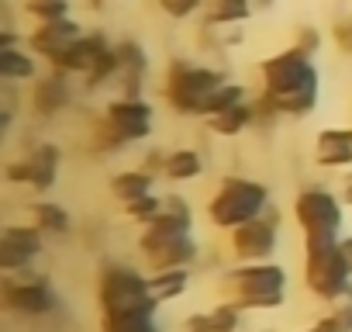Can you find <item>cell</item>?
I'll list each match as a JSON object with an SVG mask.
<instances>
[{
	"mask_svg": "<svg viewBox=\"0 0 352 332\" xmlns=\"http://www.w3.org/2000/svg\"><path fill=\"white\" fill-rule=\"evenodd\" d=\"M259 125H273L280 118H307L314 114L321 97V73L314 66V56L300 52L297 45L266 56L259 63Z\"/></svg>",
	"mask_w": 352,
	"mask_h": 332,
	"instance_id": "cell-1",
	"label": "cell"
},
{
	"mask_svg": "<svg viewBox=\"0 0 352 332\" xmlns=\"http://www.w3.org/2000/svg\"><path fill=\"white\" fill-rule=\"evenodd\" d=\"M97 308L100 318H155L159 301L148 284V270L121 260H107L97 270Z\"/></svg>",
	"mask_w": 352,
	"mask_h": 332,
	"instance_id": "cell-2",
	"label": "cell"
},
{
	"mask_svg": "<svg viewBox=\"0 0 352 332\" xmlns=\"http://www.w3.org/2000/svg\"><path fill=\"white\" fill-rule=\"evenodd\" d=\"M287 267L276 260L263 263H239L225 273L221 287L242 311H276L287 304Z\"/></svg>",
	"mask_w": 352,
	"mask_h": 332,
	"instance_id": "cell-3",
	"label": "cell"
},
{
	"mask_svg": "<svg viewBox=\"0 0 352 332\" xmlns=\"http://www.w3.org/2000/svg\"><path fill=\"white\" fill-rule=\"evenodd\" d=\"M228 76L214 66L194 63V59H169L166 66V80H162V101L184 118H201L208 111V101L214 97V90L225 83Z\"/></svg>",
	"mask_w": 352,
	"mask_h": 332,
	"instance_id": "cell-4",
	"label": "cell"
},
{
	"mask_svg": "<svg viewBox=\"0 0 352 332\" xmlns=\"http://www.w3.org/2000/svg\"><path fill=\"white\" fill-rule=\"evenodd\" d=\"M273 205V194L263 180L252 177H225L211 201H208V222L218 232H235L239 225L266 215V208Z\"/></svg>",
	"mask_w": 352,
	"mask_h": 332,
	"instance_id": "cell-5",
	"label": "cell"
},
{
	"mask_svg": "<svg viewBox=\"0 0 352 332\" xmlns=\"http://www.w3.org/2000/svg\"><path fill=\"white\" fill-rule=\"evenodd\" d=\"M290 215L304 236V246L311 242H335L342 239V225H345V201L338 191L324 187V184H304L294 194Z\"/></svg>",
	"mask_w": 352,
	"mask_h": 332,
	"instance_id": "cell-6",
	"label": "cell"
},
{
	"mask_svg": "<svg viewBox=\"0 0 352 332\" xmlns=\"http://www.w3.org/2000/svg\"><path fill=\"white\" fill-rule=\"evenodd\" d=\"M304 287L318 301H342L352 287V270L342 253V239L335 242H311L304 246Z\"/></svg>",
	"mask_w": 352,
	"mask_h": 332,
	"instance_id": "cell-7",
	"label": "cell"
},
{
	"mask_svg": "<svg viewBox=\"0 0 352 332\" xmlns=\"http://www.w3.org/2000/svg\"><path fill=\"white\" fill-rule=\"evenodd\" d=\"M4 308L11 315L21 318H45L52 311H59V291L49 284V277L35 273V270H21V273H8L4 287H0Z\"/></svg>",
	"mask_w": 352,
	"mask_h": 332,
	"instance_id": "cell-8",
	"label": "cell"
},
{
	"mask_svg": "<svg viewBox=\"0 0 352 332\" xmlns=\"http://www.w3.org/2000/svg\"><path fill=\"white\" fill-rule=\"evenodd\" d=\"M280 229H283V215L280 208H266V215L239 225L232 236V256L235 263H263V260H273L276 249H280Z\"/></svg>",
	"mask_w": 352,
	"mask_h": 332,
	"instance_id": "cell-9",
	"label": "cell"
},
{
	"mask_svg": "<svg viewBox=\"0 0 352 332\" xmlns=\"http://www.w3.org/2000/svg\"><path fill=\"white\" fill-rule=\"evenodd\" d=\"M45 253V232L35 222H8L0 232V270L21 273L32 270L35 260Z\"/></svg>",
	"mask_w": 352,
	"mask_h": 332,
	"instance_id": "cell-10",
	"label": "cell"
},
{
	"mask_svg": "<svg viewBox=\"0 0 352 332\" xmlns=\"http://www.w3.org/2000/svg\"><path fill=\"white\" fill-rule=\"evenodd\" d=\"M100 118L111 125V132L124 145L145 142L152 135V125H155V111H152V104L145 97H111L104 104Z\"/></svg>",
	"mask_w": 352,
	"mask_h": 332,
	"instance_id": "cell-11",
	"label": "cell"
},
{
	"mask_svg": "<svg viewBox=\"0 0 352 332\" xmlns=\"http://www.w3.org/2000/svg\"><path fill=\"white\" fill-rule=\"evenodd\" d=\"M73 104V76L59 73V70H45L32 80L28 87V107L38 121H52L56 114H63Z\"/></svg>",
	"mask_w": 352,
	"mask_h": 332,
	"instance_id": "cell-12",
	"label": "cell"
},
{
	"mask_svg": "<svg viewBox=\"0 0 352 332\" xmlns=\"http://www.w3.org/2000/svg\"><path fill=\"white\" fill-rule=\"evenodd\" d=\"M83 35H87V32H83V25H80L76 18H59V21H42V25H35V28L25 35V45H28L38 59L56 63V59H59L63 52H69Z\"/></svg>",
	"mask_w": 352,
	"mask_h": 332,
	"instance_id": "cell-13",
	"label": "cell"
},
{
	"mask_svg": "<svg viewBox=\"0 0 352 332\" xmlns=\"http://www.w3.org/2000/svg\"><path fill=\"white\" fill-rule=\"evenodd\" d=\"M138 253L145 260V270L159 273V270H176V267H194L201 260V242H197V236L162 239V242H138Z\"/></svg>",
	"mask_w": 352,
	"mask_h": 332,
	"instance_id": "cell-14",
	"label": "cell"
},
{
	"mask_svg": "<svg viewBox=\"0 0 352 332\" xmlns=\"http://www.w3.org/2000/svg\"><path fill=\"white\" fill-rule=\"evenodd\" d=\"M114 42L104 35V32H87L69 52H63L56 63H49L52 70H59V73H66V76H80V80H87L90 73H94V66L100 63V56L111 49Z\"/></svg>",
	"mask_w": 352,
	"mask_h": 332,
	"instance_id": "cell-15",
	"label": "cell"
},
{
	"mask_svg": "<svg viewBox=\"0 0 352 332\" xmlns=\"http://www.w3.org/2000/svg\"><path fill=\"white\" fill-rule=\"evenodd\" d=\"M25 166H28V184L35 194H49L59 184V170H63V149L56 142H35L25 152Z\"/></svg>",
	"mask_w": 352,
	"mask_h": 332,
	"instance_id": "cell-16",
	"label": "cell"
},
{
	"mask_svg": "<svg viewBox=\"0 0 352 332\" xmlns=\"http://www.w3.org/2000/svg\"><path fill=\"white\" fill-rule=\"evenodd\" d=\"M118 56H121V76H118V97H142L145 90V76H148V52L135 42V39H121L114 42Z\"/></svg>",
	"mask_w": 352,
	"mask_h": 332,
	"instance_id": "cell-17",
	"label": "cell"
},
{
	"mask_svg": "<svg viewBox=\"0 0 352 332\" xmlns=\"http://www.w3.org/2000/svg\"><path fill=\"white\" fill-rule=\"evenodd\" d=\"M314 163L324 170L352 166V128H321L314 135Z\"/></svg>",
	"mask_w": 352,
	"mask_h": 332,
	"instance_id": "cell-18",
	"label": "cell"
},
{
	"mask_svg": "<svg viewBox=\"0 0 352 332\" xmlns=\"http://www.w3.org/2000/svg\"><path fill=\"white\" fill-rule=\"evenodd\" d=\"M204 125H208V132H214V135H221V138H235V135H242V132L256 128V125H259L256 97H249V101H242V104H235V107H228V111H221V114L208 118Z\"/></svg>",
	"mask_w": 352,
	"mask_h": 332,
	"instance_id": "cell-19",
	"label": "cell"
},
{
	"mask_svg": "<svg viewBox=\"0 0 352 332\" xmlns=\"http://www.w3.org/2000/svg\"><path fill=\"white\" fill-rule=\"evenodd\" d=\"M204 156L197 152V149H190V145H184V149H169L166 152V170H162V177L169 180V184H194V180H201L204 177Z\"/></svg>",
	"mask_w": 352,
	"mask_h": 332,
	"instance_id": "cell-20",
	"label": "cell"
},
{
	"mask_svg": "<svg viewBox=\"0 0 352 332\" xmlns=\"http://www.w3.org/2000/svg\"><path fill=\"white\" fill-rule=\"evenodd\" d=\"M107 187H111V198L118 205H128V201H138L142 194H152L155 191V174H148L145 166H135V170H118Z\"/></svg>",
	"mask_w": 352,
	"mask_h": 332,
	"instance_id": "cell-21",
	"label": "cell"
},
{
	"mask_svg": "<svg viewBox=\"0 0 352 332\" xmlns=\"http://www.w3.org/2000/svg\"><path fill=\"white\" fill-rule=\"evenodd\" d=\"M38 76V56L25 45L0 49V80L4 83H32Z\"/></svg>",
	"mask_w": 352,
	"mask_h": 332,
	"instance_id": "cell-22",
	"label": "cell"
},
{
	"mask_svg": "<svg viewBox=\"0 0 352 332\" xmlns=\"http://www.w3.org/2000/svg\"><path fill=\"white\" fill-rule=\"evenodd\" d=\"M28 218H32L45 236H69V232H73V215H69L63 205L49 201V198L32 201V205H28Z\"/></svg>",
	"mask_w": 352,
	"mask_h": 332,
	"instance_id": "cell-23",
	"label": "cell"
},
{
	"mask_svg": "<svg viewBox=\"0 0 352 332\" xmlns=\"http://www.w3.org/2000/svg\"><path fill=\"white\" fill-rule=\"evenodd\" d=\"M190 267H176V270H159V273H148V284H152V294L159 304L166 301H176V298H184L190 291Z\"/></svg>",
	"mask_w": 352,
	"mask_h": 332,
	"instance_id": "cell-24",
	"label": "cell"
},
{
	"mask_svg": "<svg viewBox=\"0 0 352 332\" xmlns=\"http://www.w3.org/2000/svg\"><path fill=\"white\" fill-rule=\"evenodd\" d=\"M252 14H256L252 0H208L204 21L221 28V25H245Z\"/></svg>",
	"mask_w": 352,
	"mask_h": 332,
	"instance_id": "cell-25",
	"label": "cell"
},
{
	"mask_svg": "<svg viewBox=\"0 0 352 332\" xmlns=\"http://www.w3.org/2000/svg\"><path fill=\"white\" fill-rule=\"evenodd\" d=\"M252 94H249V87L245 83H239V80H225L218 90H214V97L208 101V111H204V121L208 118H214V114H221V111H228V107H235V104H242V101H249Z\"/></svg>",
	"mask_w": 352,
	"mask_h": 332,
	"instance_id": "cell-26",
	"label": "cell"
},
{
	"mask_svg": "<svg viewBox=\"0 0 352 332\" xmlns=\"http://www.w3.org/2000/svg\"><path fill=\"white\" fill-rule=\"evenodd\" d=\"M87 149H90L94 156H111V152H121L124 142L111 132V125H107L104 118H97V121L90 125V132H87Z\"/></svg>",
	"mask_w": 352,
	"mask_h": 332,
	"instance_id": "cell-27",
	"label": "cell"
},
{
	"mask_svg": "<svg viewBox=\"0 0 352 332\" xmlns=\"http://www.w3.org/2000/svg\"><path fill=\"white\" fill-rule=\"evenodd\" d=\"M162 208H166V198H162V194H155V191H152V194H142L138 201L121 205V211H124V215H128L135 225H148V222H152V218H155Z\"/></svg>",
	"mask_w": 352,
	"mask_h": 332,
	"instance_id": "cell-28",
	"label": "cell"
},
{
	"mask_svg": "<svg viewBox=\"0 0 352 332\" xmlns=\"http://www.w3.org/2000/svg\"><path fill=\"white\" fill-rule=\"evenodd\" d=\"M69 11H73V0H25V14L35 18V25L69 18Z\"/></svg>",
	"mask_w": 352,
	"mask_h": 332,
	"instance_id": "cell-29",
	"label": "cell"
},
{
	"mask_svg": "<svg viewBox=\"0 0 352 332\" xmlns=\"http://www.w3.org/2000/svg\"><path fill=\"white\" fill-rule=\"evenodd\" d=\"M211 311V325H214V332H239L242 329V308L232 301V298H225V301H218L214 308H208Z\"/></svg>",
	"mask_w": 352,
	"mask_h": 332,
	"instance_id": "cell-30",
	"label": "cell"
},
{
	"mask_svg": "<svg viewBox=\"0 0 352 332\" xmlns=\"http://www.w3.org/2000/svg\"><path fill=\"white\" fill-rule=\"evenodd\" d=\"M159 11L173 21H187V18L208 11V0H159Z\"/></svg>",
	"mask_w": 352,
	"mask_h": 332,
	"instance_id": "cell-31",
	"label": "cell"
},
{
	"mask_svg": "<svg viewBox=\"0 0 352 332\" xmlns=\"http://www.w3.org/2000/svg\"><path fill=\"white\" fill-rule=\"evenodd\" d=\"M331 45L342 56H352V11L331 21Z\"/></svg>",
	"mask_w": 352,
	"mask_h": 332,
	"instance_id": "cell-32",
	"label": "cell"
},
{
	"mask_svg": "<svg viewBox=\"0 0 352 332\" xmlns=\"http://www.w3.org/2000/svg\"><path fill=\"white\" fill-rule=\"evenodd\" d=\"M294 45H297L300 52H307V56H318V52H321V45H324L321 28H314V25H300V28H297V35H294Z\"/></svg>",
	"mask_w": 352,
	"mask_h": 332,
	"instance_id": "cell-33",
	"label": "cell"
},
{
	"mask_svg": "<svg viewBox=\"0 0 352 332\" xmlns=\"http://www.w3.org/2000/svg\"><path fill=\"white\" fill-rule=\"evenodd\" d=\"M184 332H214L211 325V311H194L184 318Z\"/></svg>",
	"mask_w": 352,
	"mask_h": 332,
	"instance_id": "cell-34",
	"label": "cell"
},
{
	"mask_svg": "<svg viewBox=\"0 0 352 332\" xmlns=\"http://www.w3.org/2000/svg\"><path fill=\"white\" fill-rule=\"evenodd\" d=\"M4 180L8 184H28V166H25V156L21 159H11L4 166Z\"/></svg>",
	"mask_w": 352,
	"mask_h": 332,
	"instance_id": "cell-35",
	"label": "cell"
},
{
	"mask_svg": "<svg viewBox=\"0 0 352 332\" xmlns=\"http://www.w3.org/2000/svg\"><path fill=\"white\" fill-rule=\"evenodd\" d=\"M142 166H145L148 174L162 177V170H166V149H148V152L142 156Z\"/></svg>",
	"mask_w": 352,
	"mask_h": 332,
	"instance_id": "cell-36",
	"label": "cell"
},
{
	"mask_svg": "<svg viewBox=\"0 0 352 332\" xmlns=\"http://www.w3.org/2000/svg\"><path fill=\"white\" fill-rule=\"evenodd\" d=\"M331 318H335V325H338L342 332H352V301L335 304V308H331Z\"/></svg>",
	"mask_w": 352,
	"mask_h": 332,
	"instance_id": "cell-37",
	"label": "cell"
},
{
	"mask_svg": "<svg viewBox=\"0 0 352 332\" xmlns=\"http://www.w3.org/2000/svg\"><path fill=\"white\" fill-rule=\"evenodd\" d=\"M338 194H342V201H345V208H352V166L342 174V184H338Z\"/></svg>",
	"mask_w": 352,
	"mask_h": 332,
	"instance_id": "cell-38",
	"label": "cell"
},
{
	"mask_svg": "<svg viewBox=\"0 0 352 332\" xmlns=\"http://www.w3.org/2000/svg\"><path fill=\"white\" fill-rule=\"evenodd\" d=\"M14 45H21V35L8 25L4 32H0V49H14Z\"/></svg>",
	"mask_w": 352,
	"mask_h": 332,
	"instance_id": "cell-39",
	"label": "cell"
},
{
	"mask_svg": "<svg viewBox=\"0 0 352 332\" xmlns=\"http://www.w3.org/2000/svg\"><path fill=\"white\" fill-rule=\"evenodd\" d=\"M311 332H342V329L335 325V318H331V315H324V318H318V322L311 325Z\"/></svg>",
	"mask_w": 352,
	"mask_h": 332,
	"instance_id": "cell-40",
	"label": "cell"
},
{
	"mask_svg": "<svg viewBox=\"0 0 352 332\" xmlns=\"http://www.w3.org/2000/svg\"><path fill=\"white\" fill-rule=\"evenodd\" d=\"M342 253H345V263L352 270V236H342Z\"/></svg>",
	"mask_w": 352,
	"mask_h": 332,
	"instance_id": "cell-41",
	"label": "cell"
},
{
	"mask_svg": "<svg viewBox=\"0 0 352 332\" xmlns=\"http://www.w3.org/2000/svg\"><path fill=\"white\" fill-rule=\"evenodd\" d=\"M252 4H256V11H270V8L276 4V0H252Z\"/></svg>",
	"mask_w": 352,
	"mask_h": 332,
	"instance_id": "cell-42",
	"label": "cell"
},
{
	"mask_svg": "<svg viewBox=\"0 0 352 332\" xmlns=\"http://www.w3.org/2000/svg\"><path fill=\"white\" fill-rule=\"evenodd\" d=\"M259 332H276V329H259Z\"/></svg>",
	"mask_w": 352,
	"mask_h": 332,
	"instance_id": "cell-43",
	"label": "cell"
},
{
	"mask_svg": "<svg viewBox=\"0 0 352 332\" xmlns=\"http://www.w3.org/2000/svg\"><path fill=\"white\" fill-rule=\"evenodd\" d=\"M300 332H311V329H300Z\"/></svg>",
	"mask_w": 352,
	"mask_h": 332,
	"instance_id": "cell-44",
	"label": "cell"
}]
</instances>
